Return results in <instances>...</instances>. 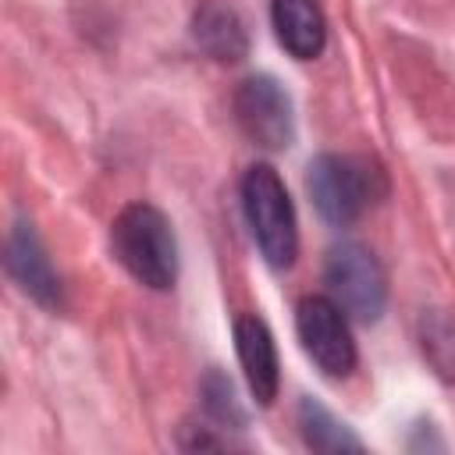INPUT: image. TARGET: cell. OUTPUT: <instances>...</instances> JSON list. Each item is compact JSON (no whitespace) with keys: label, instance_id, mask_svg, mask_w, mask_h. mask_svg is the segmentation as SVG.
Masks as SVG:
<instances>
[{"label":"cell","instance_id":"7","mask_svg":"<svg viewBox=\"0 0 455 455\" xmlns=\"http://www.w3.org/2000/svg\"><path fill=\"white\" fill-rule=\"evenodd\" d=\"M7 274L46 309L60 306V277L50 267V256L28 220H18L7 235Z\"/></svg>","mask_w":455,"mask_h":455},{"label":"cell","instance_id":"9","mask_svg":"<svg viewBox=\"0 0 455 455\" xmlns=\"http://www.w3.org/2000/svg\"><path fill=\"white\" fill-rule=\"evenodd\" d=\"M270 25L295 60H313L327 46V21L316 0H270Z\"/></svg>","mask_w":455,"mask_h":455},{"label":"cell","instance_id":"1","mask_svg":"<svg viewBox=\"0 0 455 455\" xmlns=\"http://www.w3.org/2000/svg\"><path fill=\"white\" fill-rule=\"evenodd\" d=\"M117 263L146 288L167 291L178 281V242L171 220L153 203H128L110 224Z\"/></svg>","mask_w":455,"mask_h":455},{"label":"cell","instance_id":"6","mask_svg":"<svg viewBox=\"0 0 455 455\" xmlns=\"http://www.w3.org/2000/svg\"><path fill=\"white\" fill-rule=\"evenodd\" d=\"M238 128L263 149H288L295 139V110L284 85L270 75H252L235 92Z\"/></svg>","mask_w":455,"mask_h":455},{"label":"cell","instance_id":"5","mask_svg":"<svg viewBox=\"0 0 455 455\" xmlns=\"http://www.w3.org/2000/svg\"><path fill=\"white\" fill-rule=\"evenodd\" d=\"M295 334L302 341V352L316 363L327 377H348L359 363L348 316L331 295H306L295 306Z\"/></svg>","mask_w":455,"mask_h":455},{"label":"cell","instance_id":"3","mask_svg":"<svg viewBox=\"0 0 455 455\" xmlns=\"http://www.w3.org/2000/svg\"><path fill=\"white\" fill-rule=\"evenodd\" d=\"M242 210L256 249L274 270H288L299 256V220L281 174L270 164H252L242 178Z\"/></svg>","mask_w":455,"mask_h":455},{"label":"cell","instance_id":"12","mask_svg":"<svg viewBox=\"0 0 455 455\" xmlns=\"http://www.w3.org/2000/svg\"><path fill=\"white\" fill-rule=\"evenodd\" d=\"M419 348L434 373L455 384V320L444 309H430L419 316Z\"/></svg>","mask_w":455,"mask_h":455},{"label":"cell","instance_id":"10","mask_svg":"<svg viewBox=\"0 0 455 455\" xmlns=\"http://www.w3.org/2000/svg\"><path fill=\"white\" fill-rule=\"evenodd\" d=\"M192 36H196L199 50L220 64H235L249 53V32H245L242 18L217 0L199 4L196 18H192Z\"/></svg>","mask_w":455,"mask_h":455},{"label":"cell","instance_id":"13","mask_svg":"<svg viewBox=\"0 0 455 455\" xmlns=\"http://www.w3.org/2000/svg\"><path fill=\"white\" fill-rule=\"evenodd\" d=\"M199 395H203L206 416L217 427H231V430H242L245 427V409L238 402V391H235L231 377H224L220 370H206V377L199 384Z\"/></svg>","mask_w":455,"mask_h":455},{"label":"cell","instance_id":"8","mask_svg":"<svg viewBox=\"0 0 455 455\" xmlns=\"http://www.w3.org/2000/svg\"><path fill=\"white\" fill-rule=\"evenodd\" d=\"M235 352H238V363L245 370V384H249L256 405H270L277 398V384H281L270 327L259 316H238L235 320Z\"/></svg>","mask_w":455,"mask_h":455},{"label":"cell","instance_id":"11","mask_svg":"<svg viewBox=\"0 0 455 455\" xmlns=\"http://www.w3.org/2000/svg\"><path fill=\"white\" fill-rule=\"evenodd\" d=\"M299 434L306 441V448L313 451H359L363 441L320 402L302 398L299 402Z\"/></svg>","mask_w":455,"mask_h":455},{"label":"cell","instance_id":"4","mask_svg":"<svg viewBox=\"0 0 455 455\" xmlns=\"http://www.w3.org/2000/svg\"><path fill=\"white\" fill-rule=\"evenodd\" d=\"M323 284L348 320L373 323L387 306V274L380 259L359 242H341L327 252Z\"/></svg>","mask_w":455,"mask_h":455},{"label":"cell","instance_id":"2","mask_svg":"<svg viewBox=\"0 0 455 455\" xmlns=\"http://www.w3.org/2000/svg\"><path fill=\"white\" fill-rule=\"evenodd\" d=\"M306 188H309L316 213L327 224L345 228V224L359 220L363 210L387 192V178L377 164H370L363 156L320 153L306 171Z\"/></svg>","mask_w":455,"mask_h":455}]
</instances>
